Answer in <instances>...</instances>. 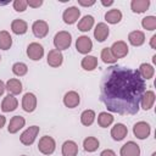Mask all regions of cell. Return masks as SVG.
<instances>
[{"label": "cell", "mask_w": 156, "mask_h": 156, "mask_svg": "<svg viewBox=\"0 0 156 156\" xmlns=\"http://www.w3.org/2000/svg\"><path fill=\"white\" fill-rule=\"evenodd\" d=\"M5 123H6V118H5V116L0 115V129L5 126Z\"/></svg>", "instance_id": "b9f144b4"}, {"label": "cell", "mask_w": 156, "mask_h": 156, "mask_svg": "<svg viewBox=\"0 0 156 156\" xmlns=\"http://www.w3.org/2000/svg\"><path fill=\"white\" fill-rule=\"evenodd\" d=\"M11 30L15 34H17V35H22V34H24L28 30V24H27L26 21L20 20V18H16L11 23Z\"/></svg>", "instance_id": "cb8c5ba5"}, {"label": "cell", "mask_w": 156, "mask_h": 156, "mask_svg": "<svg viewBox=\"0 0 156 156\" xmlns=\"http://www.w3.org/2000/svg\"><path fill=\"white\" fill-rule=\"evenodd\" d=\"M76 49L79 54H89L93 49V41L87 35H80L78 37V39L76 40Z\"/></svg>", "instance_id": "8992f818"}, {"label": "cell", "mask_w": 156, "mask_h": 156, "mask_svg": "<svg viewBox=\"0 0 156 156\" xmlns=\"http://www.w3.org/2000/svg\"><path fill=\"white\" fill-rule=\"evenodd\" d=\"M108 34H110V28H108V26H107L106 23L100 22V23L96 24V27H95V29H94V38H95L99 43L105 41V40L107 39Z\"/></svg>", "instance_id": "4fadbf2b"}, {"label": "cell", "mask_w": 156, "mask_h": 156, "mask_svg": "<svg viewBox=\"0 0 156 156\" xmlns=\"http://www.w3.org/2000/svg\"><path fill=\"white\" fill-rule=\"evenodd\" d=\"M38 149L44 155H51V154H54V151L56 149L55 139L52 136H50V135L41 136L40 140H39V143H38Z\"/></svg>", "instance_id": "3957f363"}, {"label": "cell", "mask_w": 156, "mask_h": 156, "mask_svg": "<svg viewBox=\"0 0 156 156\" xmlns=\"http://www.w3.org/2000/svg\"><path fill=\"white\" fill-rule=\"evenodd\" d=\"M100 143H99V139L95 138V136H88L83 140V147L85 151L88 152H94L98 150Z\"/></svg>", "instance_id": "f1b7e54d"}, {"label": "cell", "mask_w": 156, "mask_h": 156, "mask_svg": "<svg viewBox=\"0 0 156 156\" xmlns=\"http://www.w3.org/2000/svg\"><path fill=\"white\" fill-rule=\"evenodd\" d=\"M7 4H9V1H6V2H0V6H1V5H7Z\"/></svg>", "instance_id": "ee69618b"}, {"label": "cell", "mask_w": 156, "mask_h": 156, "mask_svg": "<svg viewBox=\"0 0 156 156\" xmlns=\"http://www.w3.org/2000/svg\"><path fill=\"white\" fill-rule=\"evenodd\" d=\"M110 49H111V52L113 54V56H115L117 60H118V58H122V57H124V56H127V55H128V51H129V48H128L127 43L123 41V40L115 41Z\"/></svg>", "instance_id": "30bf717a"}, {"label": "cell", "mask_w": 156, "mask_h": 156, "mask_svg": "<svg viewBox=\"0 0 156 156\" xmlns=\"http://www.w3.org/2000/svg\"><path fill=\"white\" fill-rule=\"evenodd\" d=\"M5 90H6V88H5V83H4L2 80H0V96L4 94Z\"/></svg>", "instance_id": "60d3db41"}, {"label": "cell", "mask_w": 156, "mask_h": 156, "mask_svg": "<svg viewBox=\"0 0 156 156\" xmlns=\"http://www.w3.org/2000/svg\"><path fill=\"white\" fill-rule=\"evenodd\" d=\"M62 156H77L78 155V145L73 140H66L62 144L61 149Z\"/></svg>", "instance_id": "44dd1931"}, {"label": "cell", "mask_w": 156, "mask_h": 156, "mask_svg": "<svg viewBox=\"0 0 156 156\" xmlns=\"http://www.w3.org/2000/svg\"><path fill=\"white\" fill-rule=\"evenodd\" d=\"M128 134V128L123 123H116L111 129V136L116 141L123 140Z\"/></svg>", "instance_id": "2e32d148"}, {"label": "cell", "mask_w": 156, "mask_h": 156, "mask_svg": "<svg viewBox=\"0 0 156 156\" xmlns=\"http://www.w3.org/2000/svg\"><path fill=\"white\" fill-rule=\"evenodd\" d=\"M82 68L85 69V71H93L98 67V58L95 56H91V55H87L85 57L82 58Z\"/></svg>", "instance_id": "83f0119b"}, {"label": "cell", "mask_w": 156, "mask_h": 156, "mask_svg": "<svg viewBox=\"0 0 156 156\" xmlns=\"http://www.w3.org/2000/svg\"><path fill=\"white\" fill-rule=\"evenodd\" d=\"M79 16H80V10L76 6H69L63 11L62 20L66 24H73L79 20Z\"/></svg>", "instance_id": "52a82bcc"}, {"label": "cell", "mask_w": 156, "mask_h": 156, "mask_svg": "<svg viewBox=\"0 0 156 156\" xmlns=\"http://www.w3.org/2000/svg\"><path fill=\"white\" fill-rule=\"evenodd\" d=\"M101 60L105 63H116L117 62V58L111 52V49L110 48H104L101 50Z\"/></svg>", "instance_id": "e575fe53"}, {"label": "cell", "mask_w": 156, "mask_h": 156, "mask_svg": "<svg viewBox=\"0 0 156 156\" xmlns=\"http://www.w3.org/2000/svg\"><path fill=\"white\" fill-rule=\"evenodd\" d=\"M100 156H116V154H115L113 150H111V149H106V150L101 151Z\"/></svg>", "instance_id": "f35d334b"}, {"label": "cell", "mask_w": 156, "mask_h": 156, "mask_svg": "<svg viewBox=\"0 0 156 156\" xmlns=\"http://www.w3.org/2000/svg\"><path fill=\"white\" fill-rule=\"evenodd\" d=\"M141 26L146 30H155L156 29V17L155 16H146L141 20Z\"/></svg>", "instance_id": "d6a6232c"}, {"label": "cell", "mask_w": 156, "mask_h": 156, "mask_svg": "<svg viewBox=\"0 0 156 156\" xmlns=\"http://www.w3.org/2000/svg\"><path fill=\"white\" fill-rule=\"evenodd\" d=\"M0 61H1V56H0Z\"/></svg>", "instance_id": "7dc6e473"}, {"label": "cell", "mask_w": 156, "mask_h": 156, "mask_svg": "<svg viewBox=\"0 0 156 156\" xmlns=\"http://www.w3.org/2000/svg\"><path fill=\"white\" fill-rule=\"evenodd\" d=\"M17 106H18L17 99L13 95L9 94L4 98L2 102H1V111L2 112H11V111H15L17 108Z\"/></svg>", "instance_id": "d6986e66"}, {"label": "cell", "mask_w": 156, "mask_h": 156, "mask_svg": "<svg viewBox=\"0 0 156 156\" xmlns=\"http://www.w3.org/2000/svg\"><path fill=\"white\" fill-rule=\"evenodd\" d=\"M22 108L26 112H33L37 108V96L33 93H26L22 98Z\"/></svg>", "instance_id": "8fae6325"}, {"label": "cell", "mask_w": 156, "mask_h": 156, "mask_svg": "<svg viewBox=\"0 0 156 156\" xmlns=\"http://www.w3.org/2000/svg\"><path fill=\"white\" fill-rule=\"evenodd\" d=\"M12 46V38L7 30L0 32V49L1 50H9Z\"/></svg>", "instance_id": "1f68e13d"}, {"label": "cell", "mask_w": 156, "mask_h": 156, "mask_svg": "<svg viewBox=\"0 0 156 156\" xmlns=\"http://www.w3.org/2000/svg\"><path fill=\"white\" fill-rule=\"evenodd\" d=\"M12 72H13V74L17 76V77H23V76L27 74L28 67H27V65L23 63V62H16V63H13V66H12Z\"/></svg>", "instance_id": "836d02e7"}, {"label": "cell", "mask_w": 156, "mask_h": 156, "mask_svg": "<svg viewBox=\"0 0 156 156\" xmlns=\"http://www.w3.org/2000/svg\"><path fill=\"white\" fill-rule=\"evenodd\" d=\"M80 102V96L77 91L74 90H71V91H67L63 96V104L66 107L68 108H74L79 105Z\"/></svg>", "instance_id": "9a60e30c"}, {"label": "cell", "mask_w": 156, "mask_h": 156, "mask_svg": "<svg viewBox=\"0 0 156 156\" xmlns=\"http://www.w3.org/2000/svg\"><path fill=\"white\" fill-rule=\"evenodd\" d=\"M21 156H27V155H21Z\"/></svg>", "instance_id": "bcb514c9"}, {"label": "cell", "mask_w": 156, "mask_h": 156, "mask_svg": "<svg viewBox=\"0 0 156 156\" xmlns=\"http://www.w3.org/2000/svg\"><path fill=\"white\" fill-rule=\"evenodd\" d=\"M27 56L33 61H39L44 56V48L39 43H30L27 46Z\"/></svg>", "instance_id": "ba28073f"}, {"label": "cell", "mask_w": 156, "mask_h": 156, "mask_svg": "<svg viewBox=\"0 0 156 156\" xmlns=\"http://www.w3.org/2000/svg\"><path fill=\"white\" fill-rule=\"evenodd\" d=\"M94 22H95V20H94V17L91 15H85L78 22V30H80V32H89L93 28Z\"/></svg>", "instance_id": "484cf974"}, {"label": "cell", "mask_w": 156, "mask_h": 156, "mask_svg": "<svg viewBox=\"0 0 156 156\" xmlns=\"http://www.w3.org/2000/svg\"><path fill=\"white\" fill-rule=\"evenodd\" d=\"M95 112L93 110H84L80 115V123L85 127H89L94 123L95 121Z\"/></svg>", "instance_id": "f546056e"}, {"label": "cell", "mask_w": 156, "mask_h": 156, "mask_svg": "<svg viewBox=\"0 0 156 156\" xmlns=\"http://www.w3.org/2000/svg\"><path fill=\"white\" fill-rule=\"evenodd\" d=\"M5 88H6V90L9 91V94H11V95H17V94L22 93V89H23L21 80L17 79V78H11V79H9V80L6 82V84H5Z\"/></svg>", "instance_id": "ffe728a7"}, {"label": "cell", "mask_w": 156, "mask_h": 156, "mask_svg": "<svg viewBox=\"0 0 156 156\" xmlns=\"http://www.w3.org/2000/svg\"><path fill=\"white\" fill-rule=\"evenodd\" d=\"M128 41L133 46H141L145 43V34L141 30H133L128 34Z\"/></svg>", "instance_id": "7402d4cb"}, {"label": "cell", "mask_w": 156, "mask_h": 156, "mask_svg": "<svg viewBox=\"0 0 156 156\" xmlns=\"http://www.w3.org/2000/svg\"><path fill=\"white\" fill-rule=\"evenodd\" d=\"M150 133H151V127H150L149 123H146V122H144V121L136 122V123L134 124V127H133V134H134L138 139H140V140L146 139V138L150 135Z\"/></svg>", "instance_id": "5b68a950"}, {"label": "cell", "mask_w": 156, "mask_h": 156, "mask_svg": "<svg viewBox=\"0 0 156 156\" xmlns=\"http://www.w3.org/2000/svg\"><path fill=\"white\" fill-rule=\"evenodd\" d=\"M101 5H104V6H111V5H113V0H110V1H101Z\"/></svg>", "instance_id": "7bdbcfd3"}, {"label": "cell", "mask_w": 156, "mask_h": 156, "mask_svg": "<svg viewBox=\"0 0 156 156\" xmlns=\"http://www.w3.org/2000/svg\"><path fill=\"white\" fill-rule=\"evenodd\" d=\"M46 61H48V65L51 66V67H60L63 62V55H62L61 51H58L56 49H52V50L49 51Z\"/></svg>", "instance_id": "5bb4252c"}, {"label": "cell", "mask_w": 156, "mask_h": 156, "mask_svg": "<svg viewBox=\"0 0 156 156\" xmlns=\"http://www.w3.org/2000/svg\"><path fill=\"white\" fill-rule=\"evenodd\" d=\"M155 99H156V96L152 90H145L141 96V100H140V107L145 111L150 110L155 104Z\"/></svg>", "instance_id": "e0dca14e"}, {"label": "cell", "mask_w": 156, "mask_h": 156, "mask_svg": "<svg viewBox=\"0 0 156 156\" xmlns=\"http://www.w3.org/2000/svg\"><path fill=\"white\" fill-rule=\"evenodd\" d=\"M138 72H139L140 77H141L144 80H145V79L147 80V79H151V78L154 77V74H155V68H154V66L150 65V63H141V65L139 66Z\"/></svg>", "instance_id": "4316f807"}, {"label": "cell", "mask_w": 156, "mask_h": 156, "mask_svg": "<svg viewBox=\"0 0 156 156\" xmlns=\"http://www.w3.org/2000/svg\"><path fill=\"white\" fill-rule=\"evenodd\" d=\"M24 124H26V119L22 116H13L10 119V123H9V127H7V132L10 134H15L20 129H22L24 127Z\"/></svg>", "instance_id": "ac0fdd59"}, {"label": "cell", "mask_w": 156, "mask_h": 156, "mask_svg": "<svg viewBox=\"0 0 156 156\" xmlns=\"http://www.w3.org/2000/svg\"><path fill=\"white\" fill-rule=\"evenodd\" d=\"M151 156H156V152H154V154H152V155H151Z\"/></svg>", "instance_id": "f6af8a7d"}, {"label": "cell", "mask_w": 156, "mask_h": 156, "mask_svg": "<svg viewBox=\"0 0 156 156\" xmlns=\"http://www.w3.org/2000/svg\"><path fill=\"white\" fill-rule=\"evenodd\" d=\"M105 20L110 24H117V23H119L121 20H122V12H121V10H118V9L108 10L105 13Z\"/></svg>", "instance_id": "d4e9b609"}, {"label": "cell", "mask_w": 156, "mask_h": 156, "mask_svg": "<svg viewBox=\"0 0 156 156\" xmlns=\"http://www.w3.org/2000/svg\"><path fill=\"white\" fill-rule=\"evenodd\" d=\"M27 5L33 7V9H37V7H40L43 5V0H28Z\"/></svg>", "instance_id": "8d00e7d4"}, {"label": "cell", "mask_w": 156, "mask_h": 156, "mask_svg": "<svg viewBox=\"0 0 156 156\" xmlns=\"http://www.w3.org/2000/svg\"><path fill=\"white\" fill-rule=\"evenodd\" d=\"M121 156H140V147L134 141H127L119 150Z\"/></svg>", "instance_id": "7c38bea8"}, {"label": "cell", "mask_w": 156, "mask_h": 156, "mask_svg": "<svg viewBox=\"0 0 156 156\" xmlns=\"http://www.w3.org/2000/svg\"><path fill=\"white\" fill-rule=\"evenodd\" d=\"M32 32L39 39L45 38L48 35V33H49V24L45 21H43V20H38V21L33 22V24H32Z\"/></svg>", "instance_id": "9c48e42d"}, {"label": "cell", "mask_w": 156, "mask_h": 156, "mask_svg": "<svg viewBox=\"0 0 156 156\" xmlns=\"http://www.w3.org/2000/svg\"><path fill=\"white\" fill-rule=\"evenodd\" d=\"M27 1L26 0H15L13 1V9L17 12H23L27 10Z\"/></svg>", "instance_id": "d590c367"}, {"label": "cell", "mask_w": 156, "mask_h": 156, "mask_svg": "<svg viewBox=\"0 0 156 156\" xmlns=\"http://www.w3.org/2000/svg\"><path fill=\"white\" fill-rule=\"evenodd\" d=\"M39 130H40V127L38 126H30L29 128H27L20 136V141L26 145V146H29L32 145L34 141H35V138L38 136L39 134Z\"/></svg>", "instance_id": "277c9868"}, {"label": "cell", "mask_w": 156, "mask_h": 156, "mask_svg": "<svg viewBox=\"0 0 156 156\" xmlns=\"http://www.w3.org/2000/svg\"><path fill=\"white\" fill-rule=\"evenodd\" d=\"M150 46L152 49H156V34H154L151 37V39H150Z\"/></svg>", "instance_id": "ab89813d"}, {"label": "cell", "mask_w": 156, "mask_h": 156, "mask_svg": "<svg viewBox=\"0 0 156 156\" xmlns=\"http://www.w3.org/2000/svg\"><path fill=\"white\" fill-rule=\"evenodd\" d=\"M146 90L145 80L136 69L113 65L105 69L100 82V100L111 112L135 115Z\"/></svg>", "instance_id": "6da1fadb"}, {"label": "cell", "mask_w": 156, "mask_h": 156, "mask_svg": "<svg viewBox=\"0 0 156 156\" xmlns=\"http://www.w3.org/2000/svg\"><path fill=\"white\" fill-rule=\"evenodd\" d=\"M113 123V116L107 112H100L98 116V124L102 128H107Z\"/></svg>", "instance_id": "4dcf8cb0"}, {"label": "cell", "mask_w": 156, "mask_h": 156, "mask_svg": "<svg viewBox=\"0 0 156 156\" xmlns=\"http://www.w3.org/2000/svg\"><path fill=\"white\" fill-rule=\"evenodd\" d=\"M72 44V35L67 30H61L58 33L55 34L54 37V45L56 48V50L61 51V50H66L71 46Z\"/></svg>", "instance_id": "7a4b0ae2"}, {"label": "cell", "mask_w": 156, "mask_h": 156, "mask_svg": "<svg viewBox=\"0 0 156 156\" xmlns=\"http://www.w3.org/2000/svg\"><path fill=\"white\" fill-rule=\"evenodd\" d=\"M78 4L80 6H93L95 4V0H89V1H84V0H78Z\"/></svg>", "instance_id": "74e56055"}, {"label": "cell", "mask_w": 156, "mask_h": 156, "mask_svg": "<svg viewBox=\"0 0 156 156\" xmlns=\"http://www.w3.org/2000/svg\"><path fill=\"white\" fill-rule=\"evenodd\" d=\"M150 6V0H132L130 9L134 13H143Z\"/></svg>", "instance_id": "603a6c76"}]
</instances>
